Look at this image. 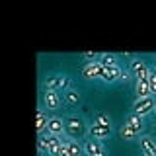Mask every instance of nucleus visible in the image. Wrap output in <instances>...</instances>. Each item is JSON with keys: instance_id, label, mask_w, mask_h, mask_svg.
Listing matches in <instances>:
<instances>
[{"instance_id": "obj_22", "label": "nucleus", "mask_w": 156, "mask_h": 156, "mask_svg": "<svg viewBox=\"0 0 156 156\" xmlns=\"http://www.w3.org/2000/svg\"><path fill=\"white\" fill-rule=\"evenodd\" d=\"M148 84H150L152 94H156V70H150V74H148Z\"/></svg>"}, {"instance_id": "obj_23", "label": "nucleus", "mask_w": 156, "mask_h": 156, "mask_svg": "<svg viewBox=\"0 0 156 156\" xmlns=\"http://www.w3.org/2000/svg\"><path fill=\"white\" fill-rule=\"evenodd\" d=\"M58 156H70V152H68V144H66V140L62 143V146H61V152H58Z\"/></svg>"}, {"instance_id": "obj_8", "label": "nucleus", "mask_w": 156, "mask_h": 156, "mask_svg": "<svg viewBox=\"0 0 156 156\" xmlns=\"http://www.w3.org/2000/svg\"><path fill=\"white\" fill-rule=\"evenodd\" d=\"M47 133L49 135H55V136H62L66 133V125L61 117H49V123H47Z\"/></svg>"}, {"instance_id": "obj_5", "label": "nucleus", "mask_w": 156, "mask_h": 156, "mask_svg": "<svg viewBox=\"0 0 156 156\" xmlns=\"http://www.w3.org/2000/svg\"><path fill=\"white\" fill-rule=\"evenodd\" d=\"M80 74L84 80H98V78H101L104 74V66H101V62H86L84 66H82Z\"/></svg>"}, {"instance_id": "obj_11", "label": "nucleus", "mask_w": 156, "mask_h": 156, "mask_svg": "<svg viewBox=\"0 0 156 156\" xmlns=\"http://www.w3.org/2000/svg\"><path fill=\"white\" fill-rule=\"evenodd\" d=\"M135 92H136V96H139V98L152 96V90H150V84H148V78H140V80H136Z\"/></svg>"}, {"instance_id": "obj_14", "label": "nucleus", "mask_w": 156, "mask_h": 156, "mask_svg": "<svg viewBox=\"0 0 156 156\" xmlns=\"http://www.w3.org/2000/svg\"><path fill=\"white\" fill-rule=\"evenodd\" d=\"M47 123H49V119H47L45 111H43V109H37V125H35V129H37L39 135H43L47 131Z\"/></svg>"}, {"instance_id": "obj_16", "label": "nucleus", "mask_w": 156, "mask_h": 156, "mask_svg": "<svg viewBox=\"0 0 156 156\" xmlns=\"http://www.w3.org/2000/svg\"><path fill=\"white\" fill-rule=\"evenodd\" d=\"M66 144H68V152H70V156H82L84 154V146L82 144H78V140H66Z\"/></svg>"}, {"instance_id": "obj_13", "label": "nucleus", "mask_w": 156, "mask_h": 156, "mask_svg": "<svg viewBox=\"0 0 156 156\" xmlns=\"http://www.w3.org/2000/svg\"><path fill=\"white\" fill-rule=\"evenodd\" d=\"M140 148L144 150V154L156 156V143L150 139V136H143V139H140Z\"/></svg>"}, {"instance_id": "obj_12", "label": "nucleus", "mask_w": 156, "mask_h": 156, "mask_svg": "<svg viewBox=\"0 0 156 156\" xmlns=\"http://www.w3.org/2000/svg\"><path fill=\"white\" fill-rule=\"evenodd\" d=\"M125 125H127V127H131V129H133L136 135H140V131H143V127H144V125H143V117L136 115V113H131L129 117H127Z\"/></svg>"}, {"instance_id": "obj_1", "label": "nucleus", "mask_w": 156, "mask_h": 156, "mask_svg": "<svg viewBox=\"0 0 156 156\" xmlns=\"http://www.w3.org/2000/svg\"><path fill=\"white\" fill-rule=\"evenodd\" d=\"M65 125H66V135L70 136L72 140L82 139V136H84V133H86L84 121H82L80 117H76V115H70L68 119H65Z\"/></svg>"}, {"instance_id": "obj_2", "label": "nucleus", "mask_w": 156, "mask_h": 156, "mask_svg": "<svg viewBox=\"0 0 156 156\" xmlns=\"http://www.w3.org/2000/svg\"><path fill=\"white\" fill-rule=\"evenodd\" d=\"M154 107H156V100L152 96L148 98H136L135 104H133V113L140 115V117H146L148 113H154Z\"/></svg>"}, {"instance_id": "obj_15", "label": "nucleus", "mask_w": 156, "mask_h": 156, "mask_svg": "<svg viewBox=\"0 0 156 156\" xmlns=\"http://www.w3.org/2000/svg\"><path fill=\"white\" fill-rule=\"evenodd\" d=\"M65 101L68 105H78V101H80V94H78V90L68 88V90L65 92Z\"/></svg>"}, {"instance_id": "obj_20", "label": "nucleus", "mask_w": 156, "mask_h": 156, "mask_svg": "<svg viewBox=\"0 0 156 156\" xmlns=\"http://www.w3.org/2000/svg\"><path fill=\"white\" fill-rule=\"evenodd\" d=\"M94 123H98V125H104V127H111V119L107 115H104V113H100L96 117V121Z\"/></svg>"}, {"instance_id": "obj_21", "label": "nucleus", "mask_w": 156, "mask_h": 156, "mask_svg": "<svg viewBox=\"0 0 156 156\" xmlns=\"http://www.w3.org/2000/svg\"><path fill=\"white\" fill-rule=\"evenodd\" d=\"M100 57L101 55H98V53H84V55H82V58L88 61V62H98V61H100Z\"/></svg>"}, {"instance_id": "obj_9", "label": "nucleus", "mask_w": 156, "mask_h": 156, "mask_svg": "<svg viewBox=\"0 0 156 156\" xmlns=\"http://www.w3.org/2000/svg\"><path fill=\"white\" fill-rule=\"evenodd\" d=\"M43 104H45L47 109H58V105H61V98H58L57 92L45 90V94H43Z\"/></svg>"}, {"instance_id": "obj_6", "label": "nucleus", "mask_w": 156, "mask_h": 156, "mask_svg": "<svg viewBox=\"0 0 156 156\" xmlns=\"http://www.w3.org/2000/svg\"><path fill=\"white\" fill-rule=\"evenodd\" d=\"M129 72L136 76V80H140V78H148L150 68L146 66L144 61H140V58H133V61H131V65H129Z\"/></svg>"}, {"instance_id": "obj_4", "label": "nucleus", "mask_w": 156, "mask_h": 156, "mask_svg": "<svg viewBox=\"0 0 156 156\" xmlns=\"http://www.w3.org/2000/svg\"><path fill=\"white\" fill-rule=\"evenodd\" d=\"M127 74L129 72L127 70H123L119 65H115V66H109V68H105L104 66V74H101V78L100 80H104L105 84H113V82H117V80H127Z\"/></svg>"}, {"instance_id": "obj_17", "label": "nucleus", "mask_w": 156, "mask_h": 156, "mask_svg": "<svg viewBox=\"0 0 156 156\" xmlns=\"http://www.w3.org/2000/svg\"><path fill=\"white\" fill-rule=\"evenodd\" d=\"M100 62H101V66H105V68L115 66V65H117V55H109V53H104V55L100 57Z\"/></svg>"}, {"instance_id": "obj_19", "label": "nucleus", "mask_w": 156, "mask_h": 156, "mask_svg": "<svg viewBox=\"0 0 156 156\" xmlns=\"http://www.w3.org/2000/svg\"><path fill=\"white\" fill-rule=\"evenodd\" d=\"M119 135H121V136H123V139H125V140H131V139H135V136H139V135H136V133H135V131H133V129H131V127H127V125H123V127H121V131H119Z\"/></svg>"}, {"instance_id": "obj_24", "label": "nucleus", "mask_w": 156, "mask_h": 156, "mask_svg": "<svg viewBox=\"0 0 156 156\" xmlns=\"http://www.w3.org/2000/svg\"><path fill=\"white\" fill-rule=\"evenodd\" d=\"M154 117H156V107H154Z\"/></svg>"}, {"instance_id": "obj_10", "label": "nucleus", "mask_w": 156, "mask_h": 156, "mask_svg": "<svg viewBox=\"0 0 156 156\" xmlns=\"http://www.w3.org/2000/svg\"><path fill=\"white\" fill-rule=\"evenodd\" d=\"M90 135H92V139L104 140V139H107V136L111 135V127H104V125L94 123V125L90 127Z\"/></svg>"}, {"instance_id": "obj_18", "label": "nucleus", "mask_w": 156, "mask_h": 156, "mask_svg": "<svg viewBox=\"0 0 156 156\" xmlns=\"http://www.w3.org/2000/svg\"><path fill=\"white\" fill-rule=\"evenodd\" d=\"M39 152L41 154H45L47 150H49V133H43V135H39Z\"/></svg>"}, {"instance_id": "obj_25", "label": "nucleus", "mask_w": 156, "mask_h": 156, "mask_svg": "<svg viewBox=\"0 0 156 156\" xmlns=\"http://www.w3.org/2000/svg\"><path fill=\"white\" fill-rule=\"evenodd\" d=\"M144 156H150V154H144Z\"/></svg>"}, {"instance_id": "obj_7", "label": "nucleus", "mask_w": 156, "mask_h": 156, "mask_svg": "<svg viewBox=\"0 0 156 156\" xmlns=\"http://www.w3.org/2000/svg\"><path fill=\"white\" fill-rule=\"evenodd\" d=\"M84 154L86 156H107L104 143H101V140H98V139L86 140V143H84Z\"/></svg>"}, {"instance_id": "obj_3", "label": "nucleus", "mask_w": 156, "mask_h": 156, "mask_svg": "<svg viewBox=\"0 0 156 156\" xmlns=\"http://www.w3.org/2000/svg\"><path fill=\"white\" fill-rule=\"evenodd\" d=\"M68 86H70V78L65 76V74L47 76V78H45V82H43V88H45V90H53V92L68 90Z\"/></svg>"}]
</instances>
